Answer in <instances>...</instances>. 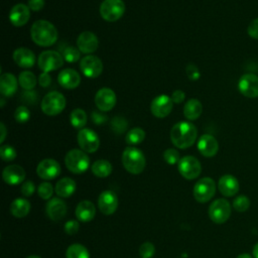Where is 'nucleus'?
<instances>
[{
	"instance_id": "nucleus-1",
	"label": "nucleus",
	"mask_w": 258,
	"mask_h": 258,
	"mask_svg": "<svg viewBox=\"0 0 258 258\" xmlns=\"http://www.w3.org/2000/svg\"><path fill=\"white\" fill-rule=\"evenodd\" d=\"M197 136L198 130L190 122H178L174 124L170 130V140L172 144L179 149H185L194 145Z\"/></svg>"
},
{
	"instance_id": "nucleus-2",
	"label": "nucleus",
	"mask_w": 258,
	"mask_h": 258,
	"mask_svg": "<svg viewBox=\"0 0 258 258\" xmlns=\"http://www.w3.org/2000/svg\"><path fill=\"white\" fill-rule=\"evenodd\" d=\"M30 36L32 41L39 46H51L57 40V30L51 22L39 19L31 25Z\"/></svg>"
},
{
	"instance_id": "nucleus-3",
	"label": "nucleus",
	"mask_w": 258,
	"mask_h": 258,
	"mask_svg": "<svg viewBox=\"0 0 258 258\" xmlns=\"http://www.w3.org/2000/svg\"><path fill=\"white\" fill-rule=\"evenodd\" d=\"M122 163L125 169L132 174L141 173L146 165L145 156L135 147H126L122 153Z\"/></svg>"
},
{
	"instance_id": "nucleus-4",
	"label": "nucleus",
	"mask_w": 258,
	"mask_h": 258,
	"mask_svg": "<svg viewBox=\"0 0 258 258\" xmlns=\"http://www.w3.org/2000/svg\"><path fill=\"white\" fill-rule=\"evenodd\" d=\"M67 168L76 174L85 172L90 165V158L82 149H72L64 156Z\"/></svg>"
},
{
	"instance_id": "nucleus-5",
	"label": "nucleus",
	"mask_w": 258,
	"mask_h": 258,
	"mask_svg": "<svg viewBox=\"0 0 258 258\" xmlns=\"http://www.w3.org/2000/svg\"><path fill=\"white\" fill-rule=\"evenodd\" d=\"M66 98L58 92H50L41 100V110L47 116H55L61 113L66 107Z\"/></svg>"
},
{
	"instance_id": "nucleus-6",
	"label": "nucleus",
	"mask_w": 258,
	"mask_h": 258,
	"mask_svg": "<svg viewBox=\"0 0 258 258\" xmlns=\"http://www.w3.org/2000/svg\"><path fill=\"white\" fill-rule=\"evenodd\" d=\"M125 12L123 0H104L100 5V14L108 22L119 20Z\"/></svg>"
},
{
	"instance_id": "nucleus-7",
	"label": "nucleus",
	"mask_w": 258,
	"mask_h": 258,
	"mask_svg": "<svg viewBox=\"0 0 258 258\" xmlns=\"http://www.w3.org/2000/svg\"><path fill=\"white\" fill-rule=\"evenodd\" d=\"M63 61L64 58L59 52L55 50H44L39 54L37 64L42 72L50 73L61 68Z\"/></svg>"
},
{
	"instance_id": "nucleus-8",
	"label": "nucleus",
	"mask_w": 258,
	"mask_h": 258,
	"mask_svg": "<svg viewBox=\"0 0 258 258\" xmlns=\"http://www.w3.org/2000/svg\"><path fill=\"white\" fill-rule=\"evenodd\" d=\"M208 213L214 223L223 224L231 216V205L225 199H218L210 205Z\"/></svg>"
},
{
	"instance_id": "nucleus-9",
	"label": "nucleus",
	"mask_w": 258,
	"mask_h": 258,
	"mask_svg": "<svg viewBox=\"0 0 258 258\" xmlns=\"http://www.w3.org/2000/svg\"><path fill=\"white\" fill-rule=\"evenodd\" d=\"M216 192V183L211 177L199 179L194 186V197L199 203L209 202Z\"/></svg>"
},
{
	"instance_id": "nucleus-10",
	"label": "nucleus",
	"mask_w": 258,
	"mask_h": 258,
	"mask_svg": "<svg viewBox=\"0 0 258 258\" xmlns=\"http://www.w3.org/2000/svg\"><path fill=\"white\" fill-rule=\"evenodd\" d=\"M78 144L86 153H93L98 150L100 146V139L97 133L90 128H83L79 131Z\"/></svg>"
},
{
	"instance_id": "nucleus-11",
	"label": "nucleus",
	"mask_w": 258,
	"mask_h": 258,
	"mask_svg": "<svg viewBox=\"0 0 258 258\" xmlns=\"http://www.w3.org/2000/svg\"><path fill=\"white\" fill-rule=\"evenodd\" d=\"M177 168L181 176L185 179L197 178L202 172V165L200 161L191 155H186L180 158L177 163Z\"/></svg>"
},
{
	"instance_id": "nucleus-12",
	"label": "nucleus",
	"mask_w": 258,
	"mask_h": 258,
	"mask_svg": "<svg viewBox=\"0 0 258 258\" xmlns=\"http://www.w3.org/2000/svg\"><path fill=\"white\" fill-rule=\"evenodd\" d=\"M80 68L84 76L90 79L98 78L103 72V62L96 55H87L81 59Z\"/></svg>"
},
{
	"instance_id": "nucleus-13",
	"label": "nucleus",
	"mask_w": 258,
	"mask_h": 258,
	"mask_svg": "<svg viewBox=\"0 0 258 258\" xmlns=\"http://www.w3.org/2000/svg\"><path fill=\"white\" fill-rule=\"evenodd\" d=\"M239 92L247 98L258 97V77L254 74L243 75L238 82Z\"/></svg>"
},
{
	"instance_id": "nucleus-14",
	"label": "nucleus",
	"mask_w": 258,
	"mask_h": 258,
	"mask_svg": "<svg viewBox=\"0 0 258 258\" xmlns=\"http://www.w3.org/2000/svg\"><path fill=\"white\" fill-rule=\"evenodd\" d=\"M116 95L110 88H102L95 95V104L102 112H108L116 105Z\"/></svg>"
},
{
	"instance_id": "nucleus-15",
	"label": "nucleus",
	"mask_w": 258,
	"mask_h": 258,
	"mask_svg": "<svg viewBox=\"0 0 258 258\" xmlns=\"http://www.w3.org/2000/svg\"><path fill=\"white\" fill-rule=\"evenodd\" d=\"M173 102L167 95H160L154 98L150 104V111L156 118H165L172 110Z\"/></svg>"
},
{
	"instance_id": "nucleus-16",
	"label": "nucleus",
	"mask_w": 258,
	"mask_h": 258,
	"mask_svg": "<svg viewBox=\"0 0 258 258\" xmlns=\"http://www.w3.org/2000/svg\"><path fill=\"white\" fill-rule=\"evenodd\" d=\"M37 175L45 180L53 179L60 173L59 163L52 158H45L41 160L36 167Z\"/></svg>"
},
{
	"instance_id": "nucleus-17",
	"label": "nucleus",
	"mask_w": 258,
	"mask_h": 258,
	"mask_svg": "<svg viewBox=\"0 0 258 258\" xmlns=\"http://www.w3.org/2000/svg\"><path fill=\"white\" fill-rule=\"evenodd\" d=\"M99 210L104 215H112L118 208V198L112 190H104L98 199Z\"/></svg>"
},
{
	"instance_id": "nucleus-18",
	"label": "nucleus",
	"mask_w": 258,
	"mask_h": 258,
	"mask_svg": "<svg viewBox=\"0 0 258 258\" xmlns=\"http://www.w3.org/2000/svg\"><path fill=\"white\" fill-rule=\"evenodd\" d=\"M77 45L82 53L90 54L97 50L99 46V39L95 33L91 31H84L78 36Z\"/></svg>"
},
{
	"instance_id": "nucleus-19",
	"label": "nucleus",
	"mask_w": 258,
	"mask_h": 258,
	"mask_svg": "<svg viewBox=\"0 0 258 258\" xmlns=\"http://www.w3.org/2000/svg\"><path fill=\"white\" fill-rule=\"evenodd\" d=\"M29 18L30 9L28 5H25L23 3H18L14 5L9 12V20L16 27H20L26 24Z\"/></svg>"
},
{
	"instance_id": "nucleus-20",
	"label": "nucleus",
	"mask_w": 258,
	"mask_h": 258,
	"mask_svg": "<svg viewBox=\"0 0 258 258\" xmlns=\"http://www.w3.org/2000/svg\"><path fill=\"white\" fill-rule=\"evenodd\" d=\"M198 149L205 157H213L219 150V143L213 135L204 134L198 141Z\"/></svg>"
},
{
	"instance_id": "nucleus-21",
	"label": "nucleus",
	"mask_w": 258,
	"mask_h": 258,
	"mask_svg": "<svg viewBox=\"0 0 258 258\" xmlns=\"http://www.w3.org/2000/svg\"><path fill=\"white\" fill-rule=\"evenodd\" d=\"M2 177L7 184L16 185L24 180L25 170L18 164H11L3 169Z\"/></svg>"
},
{
	"instance_id": "nucleus-22",
	"label": "nucleus",
	"mask_w": 258,
	"mask_h": 258,
	"mask_svg": "<svg viewBox=\"0 0 258 258\" xmlns=\"http://www.w3.org/2000/svg\"><path fill=\"white\" fill-rule=\"evenodd\" d=\"M57 82L64 89H76L81 84V76L73 69H64L58 74Z\"/></svg>"
},
{
	"instance_id": "nucleus-23",
	"label": "nucleus",
	"mask_w": 258,
	"mask_h": 258,
	"mask_svg": "<svg viewBox=\"0 0 258 258\" xmlns=\"http://www.w3.org/2000/svg\"><path fill=\"white\" fill-rule=\"evenodd\" d=\"M45 211L50 220L60 221L67 214V205L62 200L54 198L47 202Z\"/></svg>"
},
{
	"instance_id": "nucleus-24",
	"label": "nucleus",
	"mask_w": 258,
	"mask_h": 258,
	"mask_svg": "<svg viewBox=\"0 0 258 258\" xmlns=\"http://www.w3.org/2000/svg\"><path fill=\"white\" fill-rule=\"evenodd\" d=\"M218 188L223 196L233 197L239 191V181L234 175L225 174L220 177Z\"/></svg>"
},
{
	"instance_id": "nucleus-25",
	"label": "nucleus",
	"mask_w": 258,
	"mask_h": 258,
	"mask_svg": "<svg viewBox=\"0 0 258 258\" xmlns=\"http://www.w3.org/2000/svg\"><path fill=\"white\" fill-rule=\"evenodd\" d=\"M13 60L20 68L29 69L35 63V55L29 48L19 47L13 51Z\"/></svg>"
},
{
	"instance_id": "nucleus-26",
	"label": "nucleus",
	"mask_w": 258,
	"mask_h": 258,
	"mask_svg": "<svg viewBox=\"0 0 258 258\" xmlns=\"http://www.w3.org/2000/svg\"><path fill=\"white\" fill-rule=\"evenodd\" d=\"M96 208L90 201H82L76 208V217L81 222H90L95 218Z\"/></svg>"
},
{
	"instance_id": "nucleus-27",
	"label": "nucleus",
	"mask_w": 258,
	"mask_h": 258,
	"mask_svg": "<svg viewBox=\"0 0 258 258\" xmlns=\"http://www.w3.org/2000/svg\"><path fill=\"white\" fill-rule=\"evenodd\" d=\"M17 91V80L10 73L2 74L0 77V92L4 97H11Z\"/></svg>"
},
{
	"instance_id": "nucleus-28",
	"label": "nucleus",
	"mask_w": 258,
	"mask_h": 258,
	"mask_svg": "<svg viewBox=\"0 0 258 258\" xmlns=\"http://www.w3.org/2000/svg\"><path fill=\"white\" fill-rule=\"evenodd\" d=\"M54 190L57 196L61 198H69L76 190V182L71 177H62L56 182Z\"/></svg>"
},
{
	"instance_id": "nucleus-29",
	"label": "nucleus",
	"mask_w": 258,
	"mask_h": 258,
	"mask_svg": "<svg viewBox=\"0 0 258 258\" xmlns=\"http://www.w3.org/2000/svg\"><path fill=\"white\" fill-rule=\"evenodd\" d=\"M203 112V105L198 99H189L183 107V115L188 120H197Z\"/></svg>"
},
{
	"instance_id": "nucleus-30",
	"label": "nucleus",
	"mask_w": 258,
	"mask_h": 258,
	"mask_svg": "<svg viewBox=\"0 0 258 258\" xmlns=\"http://www.w3.org/2000/svg\"><path fill=\"white\" fill-rule=\"evenodd\" d=\"M30 211V203L22 198L15 199L10 205V212L15 218H23Z\"/></svg>"
},
{
	"instance_id": "nucleus-31",
	"label": "nucleus",
	"mask_w": 258,
	"mask_h": 258,
	"mask_svg": "<svg viewBox=\"0 0 258 258\" xmlns=\"http://www.w3.org/2000/svg\"><path fill=\"white\" fill-rule=\"evenodd\" d=\"M112 165L108 160L105 159H99L95 161L92 165V172L101 178L107 177L111 174L112 172Z\"/></svg>"
},
{
	"instance_id": "nucleus-32",
	"label": "nucleus",
	"mask_w": 258,
	"mask_h": 258,
	"mask_svg": "<svg viewBox=\"0 0 258 258\" xmlns=\"http://www.w3.org/2000/svg\"><path fill=\"white\" fill-rule=\"evenodd\" d=\"M87 121H88V116L83 109L77 108L71 112L70 122L73 127L81 130L87 124Z\"/></svg>"
},
{
	"instance_id": "nucleus-33",
	"label": "nucleus",
	"mask_w": 258,
	"mask_h": 258,
	"mask_svg": "<svg viewBox=\"0 0 258 258\" xmlns=\"http://www.w3.org/2000/svg\"><path fill=\"white\" fill-rule=\"evenodd\" d=\"M18 83L22 89H24L26 91H31L36 86L37 80L32 72L24 71L19 75Z\"/></svg>"
},
{
	"instance_id": "nucleus-34",
	"label": "nucleus",
	"mask_w": 258,
	"mask_h": 258,
	"mask_svg": "<svg viewBox=\"0 0 258 258\" xmlns=\"http://www.w3.org/2000/svg\"><path fill=\"white\" fill-rule=\"evenodd\" d=\"M66 257L67 258H90V253L84 245L73 244L67 249Z\"/></svg>"
},
{
	"instance_id": "nucleus-35",
	"label": "nucleus",
	"mask_w": 258,
	"mask_h": 258,
	"mask_svg": "<svg viewBox=\"0 0 258 258\" xmlns=\"http://www.w3.org/2000/svg\"><path fill=\"white\" fill-rule=\"evenodd\" d=\"M145 139V131L142 128L135 127L129 130L126 134L125 140L129 145H136L141 143Z\"/></svg>"
},
{
	"instance_id": "nucleus-36",
	"label": "nucleus",
	"mask_w": 258,
	"mask_h": 258,
	"mask_svg": "<svg viewBox=\"0 0 258 258\" xmlns=\"http://www.w3.org/2000/svg\"><path fill=\"white\" fill-rule=\"evenodd\" d=\"M60 51L64 60L68 62H76L81 57L80 49L71 45H64L60 48Z\"/></svg>"
},
{
	"instance_id": "nucleus-37",
	"label": "nucleus",
	"mask_w": 258,
	"mask_h": 258,
	"mask_svg": "<svg viewBox=\"0 0 258 258\" xmlns=\"http://www.w3.org/2000/svg\"><path fill=\"white\" fill-rule=\"evenodd\" d=\"M250 207V200L246 196H239L233 201V208L240 213L246 212Z\"/></svg>"
},
{
	"instance_id": "nucleus-38",
	"label": "nucleus",
	"mask_w": 258,
	"mask_h": 258,
	"mask_svg": "<svg viewBox=\"0 0 258 258\" xmlns=\"http://www.w3.org/2000/svg\"><path fill=\"white\" fill-rule=\"evenodd\" d=\"M111 128L114 132H116L117 134H122L126 131L127 129V121L120 116H116L112 119L111 122Z\"/></svg>"
},
{
	"instance_id": "nucleus-39",
	"label": "nucleus",
	"mask_w": 258,
	"mask_h": 258,
	"mask_svg": "<svg viewBox=\"0 0 258 258\" xmlns=\"http://www.w3.org/2000/svg\"><path fill=\"white\" fill-rule=\"evenodd\" d=\"M17 152L14 147L10 145H2L0 147V156L4 161H12L15 159Z\"/></svg>"
},
{
	"instance_id": "nucleus-40",
	"label": "nucleus",
	"mask_w": 258,
	"mask_h": 258,
	"mask_svg": "<svg viewBox=\"0 0 258 258\" xmlns=\"http://www.w3.org/2000/svg\"><path fill=\"white\" fill-rule=\"evenodd\" d=\"M14 118L18 123H25L30 118V111L24 106H19L14 112Z\"/></svg>"
},
{
	"instance_id": "nucleus-41",
	"label": "nucleus",
	"mask_w": 258,
	"mask_h": 258,
	"mask_svg": "<svg viewBox=\"0 0 258 258\" xmlns=\"http://www.w3.org/2000/svg\"><path fill=\"white\" fill-rule=\"evenodd\" d=\"M163 158L165 160L166 163L168 164H175L178 163V161L180 160L179 158V153L176 149L174 148H168L163 152Z\"/></svg>"
},
{
	"instance_id": "nucleus-42",
	"label": "nucleus",
	"mask_w": 258,
	"mask_h": 258,
	"mask_svg": "<svg viewBox=\"0 0 258 258\" xmlns=\"http://www.w3.org/2000/svg\"><path fill=\"white\" fill-rule=\"evenodd\" d=\"M38 196L43 200H48L53 192V187L49 182H42L37 188Z\"/></svg>"
},
{
	"instance_id": "nucleus-43",
	"label": "nucleus",
	"mask_w": 258,
	"mask_h": 258,
	"mask_svg": "<svg viewBox=\"0 0 258 258\" xmlns=\"http://www.w3.org/2000/svg\"><path fill=\"white\" fill-rule=\"evenodd\" d=\"M155 247L151 242H144L139 248V254L142 258H151L154 255Z\"/></svg>"
},
{
	"instance_id": "nucleus-44",
	"label": "nucleus",
	"mask_w": 258,
	"mask_h": 258,
	"mask_svg": "<svg viewBox=\"0 0 258 258\" xmlns=\"http://www.w3.org/2000/svg\"><path fill=\"white\" fill-rule=\"evenodd\" d=\"M37 92L35 91H25L21 94L20 100L26 105H35L37 103Z\"/></svg>"
},
{
	"instance_id": "nucleus-45",
	"label": "nucleus",
	"mask_w": 258,
	"mask_h": 258,
	"mask_svg": "<svg viewBox=\"0 0 258 258\" xmlns=\"http://www.w3.org/2000/svg\"><path fill=\"white\" fill-rule=\"evenodd\" d=\"M185 73H186V76L187 78L190 80V81H197L200 79V76H201V73H200V70L198 69V67L194 63H188L185 68Z\"/></svg>"
},
{
	"instance_id": "nucleus-46",
	"label": "nucleus",
	"mask_w": 258,
	"mask_h": 258,
	"mask_svg": "<svg viewBox=\"0 0 258 258\" xmlns=\"http://www.w3.org/2000/svg\"><path fill=\"white\" fill-rule=\"evenodd\" d=\"M80 229V225L77 221H74V220H70L68 221L66 224H64V232L68 234V235H75L78 233Z\"/></svg>"
},
{
	"instance_id": "nucleus-47",
	"label": "nucleus",
	"mask_w": 258,
	"mask_h": 258,
	"mask_svg": "<svg viewBox=\"0 0 258 258\" xmlns=\"http://www.w3.org/2000/svg\"><path fill=\"white\" fill-rule=\"evenodd\" d=\"M248 35L254 39H258V17L253 19L247 28Z\"/></svg>"
},
{
	"instance_id": "nucleus-48",
	"label": "nucleus",
	"mask_w": 258,
	"mask_h": 258,
	"mask_svg": "<svg viewBox=\"0 0 258 258\" xmlns=\"http://www.w3.org/2000/svg\"><path fill=\"white\" fill-rule=\"evenodd\" d=\"M34 183L30 180H27L25 182H23V184L21 185V194L24 196V197H30L33 195L34 192Z\"/></svg>"
},
{
	"instance_id": "nucleus-49",
	"label": "nucleus",
	"mask_w": 258,
	"mask_h": 258,
	"mask_svg": "<svg viewBox=\"0 0 258 258\" xmlns=\"http://www.w3.org/2000/svg\"><path fill=\"white\" fill-rule=\"evenodd\" d=\"M92 120L95 124L97 125H101L105 122L108 121V116L101 113V112H97V111H94L92 112Z\"/></svg>"
},
{
	"instance_id": "nucleus-50",
	"label": "nucleus",
	"mask_w": 258,
	"mask_h": 258,
	"mask_svg": "<svg viewBox=\"0 0 258 258\" xmlns=\"http://www.w3.org/2000/svg\"><path fill=\"white\" fill-rule=\"evenodd\" d=\"M38 83L42 88L49 87L51 84V78H50L49 74L42 72V74H40L38 77Z\"/></svg>"
},
{
	"instance_id": "nucleus-51",
	"label": "nucleus",
	"mask_w": 258,
	"mask_h": 258,
	"mask_svg": "<svg viewBox=\"0 0 258 258\" xmlns=\"http://www.w3.org/2000/svg\"><path fill=\"white\" fill-rule=\"evenodd\" d=\"M28 7L32 11H39L44 7V0H28Z\"/></svg>"
},
{
	"instance_id": "nucleus-52",
	"label": "nucleus",
	"mask_w": 258,
	"mask_h": 258,
	"mask_svg": "<svg viewBox=\"0 0 258 258\" xmlns=\"http://www.w3.org/2000/svg\"><path fill=\"white\" fill-rule=\"evenodd\" d=\"M171 100L173 103H176V104H180L181 102H183L184 98H185V94L183 91L181 90H175L173 91V93L171 94Z\"/></svg>"
},
{
	"instance_id": "nucleus-53",
	"label": "nucleus",
	"mask_w": 258,
	"mask_h": 258,
	"mask_svg": "<svg viewBox=\"0 0 258 258\" xmlns=\"http://www.w3.org/2000/svg\"><path fill=\"white\" fill-rule=\"evenodd\" d=\"M0 128H1V138H0V142L2 143V142L5 140V137H6L7 132H6V127H5L4 123H1V124H0Z\"/></svg>"
},
{
	"instance_id": "nucleus-54",
	"label": "nucleus",
	"mask_w": 258,
	"mask_h": 258,
	"mask_svg": "<svg viewBox=\"0 0 258 258\" xmlns=\"http://www.w3.org/2000/svg\"><path fill=\"white\" fill-rule=\"evenodd\" d=\"M253 256L254 258H258V243H256L253 247Z\"/></svg>"
},
{
	"instance_id": "nucleus-55",
	"label": "nucleus",
	"mask_w": 258,
	"mask_h": 258,
	"mask_svg": "<svg viewBox=\"0 0 258 258\" xmlns=\"http://www.w3.org/2000/svg\"><path fill=\"white\" fill-rule=\"evenodd\" d=\"M236 258H252V257H251V255H249L247 253H243V254L238 255Z\"/></svg>"
},
{
	"instance_id": "nucleus-56",
	"label": "nucleus",
	"mask_w": 258,
	"mask_h": 258,
	"mask_svg": "<svg viewBox=\"0 0 258 258\" xmlns=\"http://www.w3.org/2000/svg\"><path fill=\"white\" fill-rule=\"evenodd\" d=\"M26 258H40L39 256H36V255H30V256H28V257H26Z\"/></svg>"
},
{
	"instance_id": "nucleus-57",
	"label": "nucleus",
	"mask_w": 258,
	"mask_h": 258,
	"mask_svg": "<svg viewBox=\"0 0 258 258\" xmlns=\"http://www.w3.org/2000/svg\"><path fill=\"white\" fill-rule=\"evenodd\" d=\"M4 103H5V100H4V99H1V107L4 106Z\"/></svg>"
}]
</instances>
